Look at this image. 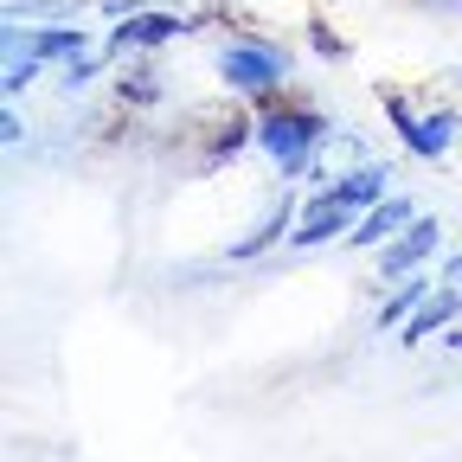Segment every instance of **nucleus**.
<instances>
[{
  "instance_id": "f257e3e1",
  "label": "nucleus",
  "mask_w": 462,
  "mask_h": 462,
  "mask_svg": "<svg viewBox=\"0 0 462 462\" xmlns=\"http://www.w3.org/2000/svg\"><path fill=\"white\" fill-rule=\"evenodd\" d=\"M321 142H328V123H321L315 109H302V103H282V109H270L263 123H257V148L270 161H282L289 173H296Z\"/></svg>"
},
{
  "instance_id": "f03ea898",
  "label": "nucleus",
  "mask_w": 462,
  "mask_h": 462,
  "mask_svg": "<svg viewBox=\"0 0 462 462\" xmlns=\"http://www.w3.org/2000/svg\"><path fill=\"white\" fill-rule=\"evenodd\" d=\"M218 71H225L231 90L263 97V90H276V84L289 78V51L270 45V39H231V45L218 51Z\"/></svg>"
},
{
  "instance_id": "7ed1b4c3",
  "label": "nucleus",
  "mask_w": 462,
  "mask_h": 462,
  "mask_svg": "<svg viewBox=\"0 0 462 462\" xmlns=\"http://www.w3.org/2000/svg\"><path fill=\"white\" fill-rule=\"evenodd\" d=\"M385 116H392L398 142L411 148V154H424V161L449 154V142H456V129H462V116H449V109H437V116H411V103H404V97H385Z\"/></svg>"
},
{
  "instance_id": "20e7f679",
  "label": "nucleus",
  "mask_w": 462,
  "mask_h": 462,
  "mask_svg": "<svg viewBox=\"0 0 462 462\" xmlns=\"http://www.w3.org/2000/svg\"><path fill=\"white\" fill-rule=\"evenodd\" d=\"M437 238H443V225H437V218H411V225L398 231V238H385V245H379V282L411 276V270L437 251Z\"/></svg>"
},
{
  "instance_id": "39448f33",
  "label": "nucleus",
  "mask_w": 462,
  "mask_h": 462,
  "mask_svg": "<svg viewBox=\"0 0 462 462\" xmlns=\"http://www.w3.org/2000/svg\"><path fill=\"white\" fill-rule=\"evenodd\" d=\"M340 231H354V206H346V199L328 187V193H315V199L296 212V231H289V245H296V251H315V245L340 238Z\"/></svg>"
},
{
  "instance_id": "423d86ee",
  "label": "nucleus",
  "mask_w": 462,
  "mask_h": 462,
  "mask_svg": "<svg viewBox=\"0 0 462 462\" xmlns=\"http://www.w3.org/2000/svg\"><path fill=\"white\" fill-rule=\"evenodd\" d=\"M84 26H39V32H20V20L7 26V58H39V65H71L84 51Z\"/></svg>"
},
{
  "instance_id": "0eeeda50",
  "label": "nucleus",
  "mask_w": 462,
  "mask_h": 462,
  "mask_svg": "<svg viewBox=\"0 0 462 462\" xmlns=\"http://www.w3.org/2000/svg\"><path fill=\"white\" fill-rule=\"evenodd\" d=\"M187 20L180 14H123V26L109 32V58H129V51H148V45H167V39H180Z\"/></svg>"
},
{
  "instance_id": "6e6552de",
  "label": "nucleus",
  "mask_w": 462,
  "mask_h": 462,
  "mask_svg": "<svg viewBox=\"0 0 462 462\" xmlns=\"http://www.w3.org/2000/svg\"><path fill=\"white\" fill-rule=\"evenodd\" d=\"M456 315H462V289L437 276V289H430V296H424V302L411 309V321H404V334H398V340H404V346H418V340L443 334V328H449Z\"/></svg>"
},
{
  "instance_id": "1a4fd4ad",
  "label": "nucleus",
  "mask_w": 462,
  "mask_h": 462,
  "mask_svg": "<svg viewBox=\"0 0 462 462\" xmlns=\"http://www.w3.org/2000/svg\"><path fill=\"white\" fill-rule=\"evenodd\" d=\"M411 218H418V212H411V199H392V193H385L379 206H366V218H360L354 231H346V245H354V251H379V245H385V238H398V231L411 225Z\"/></svg>"
},
{
  "instance_id": "9d476101",
  "label": "nucleus",
  "mask_w": 462,
  "mask_h": 462,
  "mask_svg": "<svg viewBox=\"0 0 462 462\" xmlns=\"http://www.w3.org/2000/svg\"><path fill=\"white\" fill-rule=\"evenodd\" d=\"M289 231H296V193H282V199H276V206L263 212V225L251 231V238H238V245H231V257H238V263H245V257H257V251H270L276 238H289Z\"/></svg>"
},
{
  "instance_id": "9b49d317",
  "label": "nucleus",
  "mask_w": 462,
  "mask_h": 462,
  "mask_svg": "<svg viewBox=\"0 0 462 462\" xmlns=\"http://www.w3.org/2000/svg\"><path fill=\"white\" fill-rule=\"evenodd\" d=\"M430 289H437V276H398V289H392V296L379 302V328H404V321H411V309L430 296Z\"/></svg>"
},
{
  "instance_id": "f8f14e48",
  "label": "nucleus",
  "mask_w": 462,
  "mask_h": 462,
  "mask_svg": "<svg viewBox=\"0 0 462 462\" xmlns=\"http://www.w3.org/2000/svg\"><path fill=\"white\" fill-rule=\"evenodd\" d=\"M385 180H392V167H354V173H334V193L360 212V206H379L385 199Z\"/></svg>"
},
{
  "instance_id": "ddd939ff",
  "label": "nucleus",
  "mask_w": 462,
  "mask_h": 462,
  "mask_svg": "<svg viewBox=\"0 0 462 462\" xmlns=\"http://www.w3.org/2000/svg\"><path fill=\"white\" fill-rule=\"evenodd\" d=\"M154 97H161L154 71H123V103H154Z\"/></svg>"
},
{
  "instance_id": "4468645a",
  "label": "nucleus",
  "mask_w": 462,
  "mask_h": 462,
  "mask_svg": "<svg viewBox=\"0 0 462 462\" xmlns=\"http://www.w3.org/2000/svg\"><path fill=\"white\" fill-rule=\"evenodd\" d=\"M97 71H103V65H97V58H90V51H78V58H71V65H65V90H84V84H90Z\"/></svg>"
},
{
  "instance_id": "2eb2a0df",
  "label": "nucleus",
  "mask_w": 462,
  "mask_h": 462,
  "mask_svg": "<svg viewBox=\"0 0 462 462\" xmlns=\"http://www.w3.org/2000/svg\"><path fill=\"white\" fill-rule=\"evenodd\" d=\"M309 39H315V51H321V58H346V45H340L328 26H309Z\"/></svg>"
},
{
  "instance_id": "dca6fc26",
  "label": "nucleus",
  "mask_w": 462,
  "mask_h": 462,
  "mask_svg": "<svg viewBox=\"0 0 462 462\" xmlns=\"http://www.w3.org/2000/svg\"><path fill=\"white\" fill-rule=\"evenodd\" d=\"M20 135H26V129H20V116H14V109H7V116H0V142H7V148H14V142H20Z\"/></svg>"
},
{
  "instance_id": "f3484780",
  "label": "nucleus",
  "mask_w": 462,
  "mask_h": 462,
  "mask_svg": "<svg viewBox=\"0 0 462 462\" xmlns=\"http://www.w3.org/2000/svg\"><path fill=\"white\" fill-rule=\"evenodd\" d=\"M443 282H456V289H462V257H449V263H443Z\"/></svg>"
},
{
  "instance_id": "a211bd4d",
  "label": "nucleus",
  "mask_w": 462,
  "mask_h": 462,
  "mask_svg": "<svg viewBox=\"0 0 462 462\" xmlns=\"http://www.w3.org/2000/svg\"><path fill=\"white\" fill-rule=\"evenodd\" d=\"M443 340H449V346H462V328H456V334H443Z\"/></svg>"
}]
</instances>
